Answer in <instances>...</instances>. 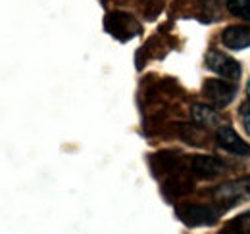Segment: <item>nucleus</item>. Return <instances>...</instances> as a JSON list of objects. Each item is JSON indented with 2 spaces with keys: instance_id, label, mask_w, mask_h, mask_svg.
<instances>
[{
  "instance_id": "f257e3e1",
  "label": "nucleus",
  "mask_w": 250,
  "mask_h": 234,
  "mask_svg": "<svg viewBox=\"0 0 250 234\" xmlns=\"http://www.w3.org/2000/svg\"><path fill=\"white\" fill-rule=\"evenodd\" d=\"M212 200L219 205V209L235 207V205L250 200V176L233 178L229 182H223L212 190Z\"/></svg>"
},
{
  "instance_id": "f03ea898",
  "label": "nucleus",
  "mask_w": 250,
  "mask_h": 234,
  "mask_svg": "<svg viewBox=\"0 0 250 234\" xmlns=\"http://www.w3.org/2000/svg\"><path fill=\"white\" fill-rule=\"evenodd\" d=\"M221 209L200 204H185L177 207V217L187 227H208L219 221Z\"/></svg>"
},
{
  "instance_id": "7ed1b4c3",
  "label": "nucleus",
  "mask_w": 250,
  "mask_h": 234,
  "mask_svg": "<svg viewBox=\"0 0 250 234\" xmlns=\"http://www.w3.org/2000/svg\"><path fill=\"white\" fill-rule=\"evenodd\" d=\"M104 27L114 39H118L122 42H127L129 39H133V37H137L141 33V23L127 12H110V14H106Z\"/></svg>"
},
{
  "instance_id": "20e7f679",
  "label": "nucleus",
  "mask_w": 250,
  "mask_h": 234,
  "mask_svg": "<svg viewBox=\"0 0 250 234\" xmlns=\"http://www.w3.org/2000/svg\"><path fill=\"white\" fill-rule=\"evenodd\" d=\"M206 65L214 73H218L219 77H225L227 81H237L243 73V67L237 59L219 52V50H210L206 54Z\"/></svg>"
},
{
  "instance_id": "39448f33",
  "label": "nucleus",
  "mask_w": 250,
  "mask_h": 234,
  "mask_svg": "<svg viewBox=\"0 0 250 234\" xmlns=\"http://www.w3.org/2000/svg\"><path fill=\"white\" fill-rule=\"evenodd\" d=\"M202 94H204V98H206L214 108H227V106L235 100L237 88L233 87V85H229L227 81L210 79V81L204 83Z\"/></svg>"
},
{
  "instance_id": "423d86ee",
  "label": "nucleus",
  "mask_w": 250,
  "mask_h": 234,
  "mask_svg": "<svg viewBox=\"0 0 250 234\" xmlns=\"http://www.w3.org/2000/svg\"><path fill=\"white\" fill-rule=\"evenodd\" d=\"M216 140H218V146L229 154H235V156H250V144L245 142L233 127L225 125V127H219L218 135H216Z\"/></svg>"
},
{
  "instance_id": "0eeeda50",
  "label": "nucleus",
  "mask_w": 250,
  "mask_h": 234,
  "mask_svg": "<svg viewBox=\"0 0 250 234\" xmlns=\"http://www.w3.org/2000/svg\"><path fill=\"white\" fill-rule=\"evenodd\" d=\"M190 171L198 176H218L225 171V163L216 156H192Z\"/></svg>"
},
{
  "instance_id": "6e6552de",
  "label": "nucleus",
  "mask_w": 250,
  "mask_h": 234,
  "mask_svg": "<svg viewBox=\"0 0 250 234\" xmlns=\"http://www.w3.org/2000/svg\"><path fill=\"white\" fill-rule=\"evenodd\" d=\"M221 42L229 50H243L250 46V27L245 25H231L221 33Z\"/></svg>"
},
{
  "instance_id": "1a4fd4ad",
  "label": "nucleus",
  "mask_w": 250,
  "mask_h": 234,
  "mask_svg": "<svg viewBox=\"0 0 250 234\" xmlns=\"http://www.w3.org/2000/svg\"><path fill=\"white\" fill-rule=\"evenodd\" d=\"M190 117L196 125L204 129H216L221 125V116L212 104H194L190 108Z\"/></svg>"
},
{
  "instance_id": "9d476101",
  "label": "nucleus",
  "mask_w": 250,
  "mask_h": 234,
  "mask_svg": "<svg viewBox=\"0 0 250 234\" xmlns=\"http://www.w3.org/2000/svg\"><path fill=\"white\" fill-rule=\"evenodd\" d=\"M225 6L233 16L250 21V0H225Z\"/></svg>"
},
{
  "instance_id": "9b49d317",
  "label": "nucleus",
  "mask_w": 250,
  "mask_h": 234,
  "mask_svg": "<svg viewBox=\"0 0 250 234\" xmlns=\"http://www.w3.org/2000/svg\"><path fill=\"white\" fill-rule=\"evenodd\" d=\"M243 123H245L247 133L250 135V110L249 108H245V110H243Z\"/></svg>"
},
{
  "instance_id": "f8f14e48",
  "label": "nucleus",
  "mask_w": 250,
  "mask_h": 234,
  "mask_svg": "<svg viewBox=\"0 0 250 234\" xmlns=\"http://www.w3.org/2000/svg\"><path fill=\"white\" fill-rule=\"evenodd\" d=\"M247 96H249V100H250V79L247 81Z\"/></svg>"
}]
</instances>
